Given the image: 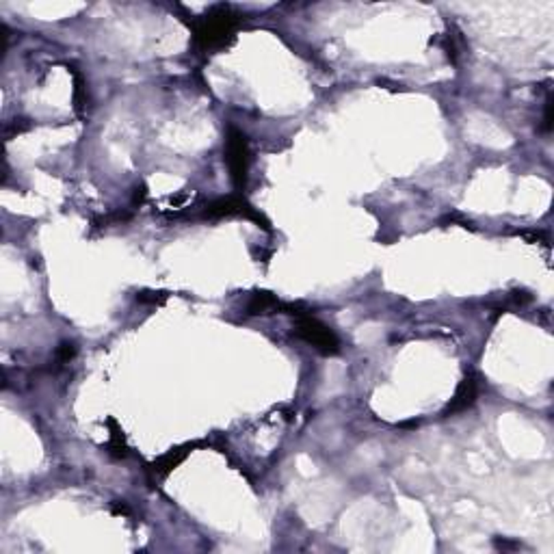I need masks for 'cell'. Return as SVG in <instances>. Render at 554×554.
Here are the masks:
<instances>
[{"mask_svg":"<svg viewBox=\"0 0 554 554\" xmlns=\"http://www.w3.org/2000/svg\"><path fill=\"white\" fill-rule=\"evenodd\" d=\"M478 392H481V381H478V377H476V375L464 377V381L457 385V390H454V397L450 399L444 416L459 414V411H466L468 407H472L474 401L478 399Z\"/></svg>","mask_w":554,"mask_h":554,"instance_id":"obj_5","label":"cell"},{"mask_svg":"<svg viewBox=\"0 0 554 554\" xmlns=\"http://www.w3.org/2000/svg\"><path fill=\"white\" fill-rule=\"evenodd\" d=\"M543 128H546V130L552 128V97H548V102H546V121H543Z\"/></svg>","mask_w":554,"mask_h":554,"instance_id":"obj_13","label":"cell"},{"mask_svg":"<svg viewBox=\"0 0 554 554\" xmlns=\"http://www.w3.org/2000/svg\"><path fill=\"white\" fill-rule=\"evenodd\" d=\"M198 446V444H184V446H178V448H171V450H167L165 454H162V457H158L154 464H152V470H154V474L156 476H167L174 468H178L186 457H188V452Z\"/></svg>","mask_w":554,"mask_h":554,"instance_id":"obj_6","label":"cell"},{"mask_svg":"<svg viewBox=\"0 0 554 554\" xmlns=\"http://www.w3.org/2000/svg\"><path fill=\"white\" fill-rule=\"evenodd\" d=\"M295 332L301 340H306L308 344H312L318 353L323 355H336L340 351V340L338 336L323 325L318 318L310 316V314H299L297 323H295Z\"/></svg>","mask_w":554,"mask_h":554,"instance_id":"obj_3","label":"cell"},{"mask_svg":"<svg viewBox=\"0 0 554 554\" xmlns=\"http://www.w3.org/2000/svg\"><path fill=\"white\" fill-rule=\"evenodd\" d=\"M165 299H167V292H141V295H137L139 303H150V306H158Z\"/></svg>","mask_w":554,"mask_h":554,"instance_id":"obj_11","label":"cell"},{"mask_svg":"<svg viewBox=\"0 0 554 554\" xmlns=\"http://www.w3.org/2000/svg\"><path fill=\"white\" fill-rule=\"evenodd\" d=\"M533 297L529 295V292H524V290H517V292H513L511 295V301L513 303H519V306H524V303H529Z\"/></svg>","mask_w":554,"mask_h":554,"instance_id":"obj_12","label":"cell"},{"mask_svg":"<svg viewBox=\"0 0 554 554\" xmlns=\"http://www.w3.org/2000/svg\"><path fill=\"white\" fill-rule=\"evenodd\" d=\"M72 74H74V109L78 115L85 113V107H87V87H85V80H83V74L76 72V68H70Z\"/></svg>","mask_w":554,"mask_h":554,"instance_id":"obj_9","label":"cell"},{"mask_svg":"<svg viewBox=\"0 0 554 554\" xmlns=\"http://www.w3.org/2000/svg\"><path fill=\"white\" fill-rule=\"evenodd\" d=\"M225 160L230 167V178L236 186V191H245L247 178H249V162H251V152H249V141L243 130L230 128L225 137Z\"/></svg>","mask_w":554,"mask_h":554,"instance_id":"obj_2","label":"cell"},{"mask_svg":"<svg viewBox=\"0 0 554 554\" xmlns=\"http://www.w3.org/2000/svg\"><path fill=\"white\" fill-rule=\"evenodd\" d=\"M74 355H76V344H74V342H63V344L56 349V362H59V364H68Z\"/></svg>","mask_w":554,"mask_h":554,"instance_id":"obj_10","label":"cell"},{"mask_svg":"<svg viewBox=\"0 0 554 554\" xmlns=\"http://www.w3.org/2000/svg\"><path fill=\"white\" fill-rule=\"evenodd\" d=\"M243 22L230 5H217L206 16L193 22V40L200 50H219L234 40V32Z\"/></svg>","mask_w":554,"mask_h":554,"instance_id":"obj_1","label":"cell"},{"mask_svg":"<svg viewBox=\"0 0 554 554\" xmlns=\"http://www.w3.org/2000/svg\"><path fill=\"white\" fill-rule=\"evenodd\" d=\"M288 303H282L271 292H253L251 299L247 301V314L258 316V314H269V312H286Z\"/></svg>","mask_w":554,"mask_h":554,"instance_id":"obj_7","label":"cell"},{"mask_svg":"<svg viewBox=\"0 0 554 554\" xmlns=\"http://www.w3.org/2000/svg\"><path fill=\"white\" fill-rule=\"evenodd\" d=\"M109 427H111V440H109L107 448H109V452L113 454V457H117V459H124L126 454H128L126 435H124V431L117 427V422H115L113 418L109 420Z\"/></svg>","mask_w":554,"mask_h":554,"instance_id":"obj_8","label":"cell"},{"mask_svg":"<svg viewBox=\"0 0 554 554\" xmlns=\"http://www.w3.org/2000/svg\"><path fill=\"white\" fill-rule=\"evenodd\" d=\"M111 509H113V513H115V515H130V513H133V511H130V507H128V505H124V502H113V507H111Z\"/></svg>","mask_w":554,"mask_h":554,"instance_id":"obj_14","label":"cell"},{"mask_svg":"<svg viewBox=\"0 0 554 554\" xmlns=\"http://www.w3.org/2000/svg\"><path fill=\"white\" fill-rule=\"evenodd\" d=\"M232 215H243V217L255 221L260 227L269 230V221L260 215L245 198H241V195H227V198L215 200L204 210V217H210V219H215V217H232Z\"/></svg>","mask_w":554,"mask_h":554,"instance_id":"obj_4","label":"cell"}]
</instances>
